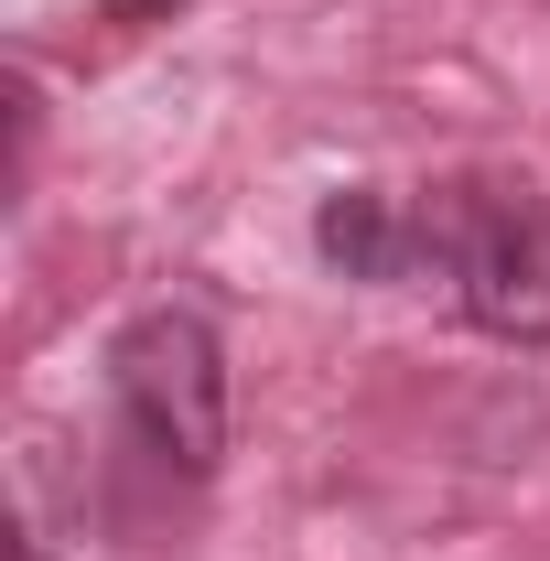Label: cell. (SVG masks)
Instances as JSON below:
<instances>
[{
    "mask_svg": "<svg viewBox=\"0 0 550 561\" xmlns=\"http://www.w3.org/2000/svg\"><path fill=\"white\" fill-rule=\"evenodd\" d=\"M313 238H324V260L345 280H432V195L356 184V195H335V206L313 216Z\"/></svg>",
    "mask_w": 550,
    "mask_h": 561,
    "instance_id": "obj_3",
    "label": "cell"
},
{
    "mask_svg": "<svg viewBox=\"0 0 550 561\" xmlns=\"http://www.w3.org/2000/svg\"><path fill=\"white\" fill-rule=\"evenodd\" d=\"M108 378H119V411L130 432L162 454V465H184V476H216V454H227V356H216V324L206 313H140L130 335L108 346Z\"/></svg>",
    "mask_w": 550,
    "mask_h": 561,
    "instance_id": "obj_2",
    "label": "cell"
},
{
    "mask_svg": "<svg viewBox=\"0 0 550 561\" xmlns=\"http://www.w3.org/2000/svg\"><path fill=\"white\" fill-rule=\"evenodd\" d=\"M98 11H108V22H162L173 0H98Z\"/></svg>",
    "mask_w": 550,
    "mask_h": 561,
    "instance_id": "obj_4",
    "label": "cell"
},
{
    "mask_svg": "<svg viewBox=\"0 0 550 561\" xmlns=\"http://www.w3.org/2000/svg\"><path fill=\"white\" fill-rule=\"evenodd\" d=\"M432 280L465 291V313L485 335L550 346V206L485 195V184H443L432 195Z\"/></svg>",
    "mask_w": 550,
    "mask_h": 561,
    "instance_id": "obj_1",
    "label": "cell"
}]
</instances>
